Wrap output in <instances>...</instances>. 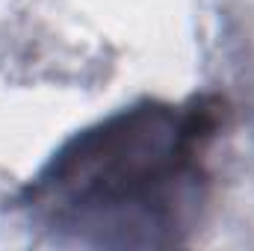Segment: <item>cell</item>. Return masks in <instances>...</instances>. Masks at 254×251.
<instances>
[{
  "label": "cell",
  "instance_id": "6da1fadb",
  "mask_svg": "<svg viewBox=\"0 0 254 251\" xmlns=\"http://www.w3.org/2000/svg\"><path fill=\"white\" fill-rule=\"evenodd\" d=\"M222 116L219 98L119 110L71 136L21 192L18 207L57 246H184L210 198L207 154Z\"/></svg>",
  "mask_w": 254,
  "mask_h": 251
}]
</instances>
